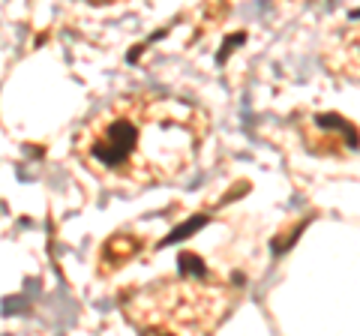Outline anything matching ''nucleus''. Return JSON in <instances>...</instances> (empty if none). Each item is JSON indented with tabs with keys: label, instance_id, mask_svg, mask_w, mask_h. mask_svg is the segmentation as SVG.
Instances as JSON below:
<instances>
[{
	"label": "nucleus",
	"instance_id": "nucleus-1",
	"mask_svg": "<svg viewBox=\"0 0 360 336\" xmlns=\"http://www.w3.org/2000/svg\"><path fill=\"white\" fill-rule=\"evenodd\" d=\"M207 117L172 96L139 93L111 103L75 141L78 160L108 183H165L193 165Z\"/></svg>",
	"mask_w": 360,
	"mask_h": 336
},
{
	"label": "nucleus",
	"instance_id": "nucleus-2",
	"mask_svg": "<svg viewBox=\"0 0 360 336\" xmlns=\"http://www.w3.org/2000/svg\"><path fill=\"white\" fill-rule=\"evenodd\" d=\"M225 285H205L195 279H184V283H156L135 295V304L129 306V321L135 324H162L168 316H180L184 312L189 336H207L217 321L222 318L229 295Z\"/></svg>",
	"mask_w": 360,
	"mask_h": 336
},
{
	"label": "nucleus",
	"instance_id": "nucleus-3",
	"mask_svg": "<svg viewBox=\"0 0 360 336\" xmlns=\"http://www.w3.org/2000/svg\"><path fill=\"white\" fill-rule=\"evenodd\" d=\"M205 222H207L205 217H195L193 222H189V226H184V228H174V231L168 234V238H165V240H162L160 246H168V243H174V240H184V238H189V234H193V231H195L198 226H205Z\"/></svg>",
	"mask_w": 360,
	"mask_h": 336
}]
</instances>
